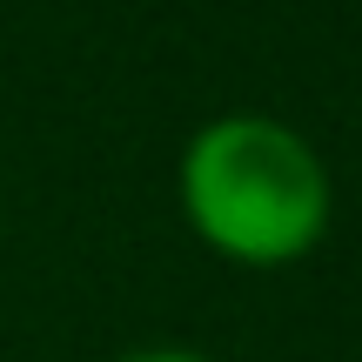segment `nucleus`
Masks as SVG:
<instances>
[{
	"instance_id": "f257e3e1",
	"label": "nucleus",
	"mask_w": 362,
	"mask_h": 362,
	"mask_svg": "<svg viewBox=\"0 0 362 362\" xmlns=\"http://www.w3.org/2000/svg\"><path fill=\"white\" fill-rule=\"evenodd\" d=\"M181 202L202 242H215L235 262L275 269L322 242L329 168L296 128L269 115H228L188 141Z\"/></svg>"
},
{
	"instance_id": "f03ea898",
	"label": "nucleus",
	"mask_w": 362,
	"mask_h": 362,
	"mask_svg": "<svg viewBox=\"0 0 362 362\" xmlns=\"http://www.w3.org/2000/svg\"><path fill=\"white\" fill-rule=\"evenodd\" d=\"M121 362H208V356H188V349H141V356H121Z\"/></svg>"
}]
</instances>
